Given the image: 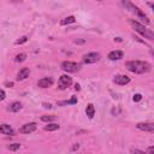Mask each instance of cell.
<instances>
[{
	"label": "cell",
	"instance_id": "6da1fadb",
	"mask_svg": "<svg viewBox=\"0 0 154 154\" xmlns=\"http://www.w3.org/2000/svg\"><path fill=\"white\" fill-rule=\"evenodd\" d=\"M126 69L130 72L137 73V75H143L148 73L152 70V65L148 61H142V60H130L126 63Z\"/></svg>",
	"mask_w": 154,
	"mask_h": 154
},
{
	"label": "cell",
	"instance_id": "7a4b0ae2",
	"mask_svg": "<svg viewBox=\"0 0 154 154\" xmlns=\"http://www.w3.org/2000/svg\"><path fill=\"white\" fill-rule=\"evenodd\" d=\"M130 24L132 25V28L135 29V31H137L144 38H147V40H154V32L150 29H148L146 25H143L140 22L134 20V19H130Z\"/></svg>",
	"mask_w": 154,
	"mask_h": 154
},
{
	"label": "cell",
	"instance_id": "3957f363",
	"mask_svg": "<svg viewBox=\"0 0 154 154\" xmlns=\"http://www.w3.org/2000/svg\"><path fill=\"white\" fill-rule=\"evenodd\" d=\"M123 4H124V6H125V8H128V10H130V11H132L136 16H138V17H140V18H142V19H144L147 24L149 23V19H148V18H147V16L142 12V10H141V8H138L137 6H135L134 4H131L129 0H123Z\"/></svg>",
	"mask_w": 154,
	"mask_h": 154
},
{
	"label": "cell",
	"instance_id": "277c9868",
	"mask_svg": "<svg viewBox=\"0 0 154 154\" xmlns=\"http://www.w3.org/2000/svg\"><path fill=\"white\" fill-rule=\"evenodd\" d=\"M61 70L67 73H76L81 70V65L75 61H63L61 63Z\"/></svg>",
	"mask_w": 154,
	"mask_h": 154
},
{
	"label": "cell",
	"instance_id": "5b68a950",
	"mask_svg": "<svg viewBox=\"0 0 154 154\" xmlns=\"http://www.w3.org/2000/svg\"><path fill=\"white\" fill-rule=\"evenodd\" d=\"M100 58H101L100 53H97V52H89V53H87V54H84L82 57V61H83V64L88 65V64H94V63L99 61Z\"/></svg>",
	"mask_w": 154,
	"mask_h": 154
},
{
	"label": "cell",
	"instance_id": "8992f818",
	"mask_svg": "<svg viewBox=\"0 0 154 154\" xmlns=\"http://www.w3.org/2000/svg\"><path fill=\"white\" fill-rule=\"evenodd\" d=\"M71 84H72V77H70L69 75H61L58 79V88L60 90L67 89Z\"/></svg>",
	"mask_w": 154,
	"mask_h": 154
},
{
	"label": "cell",
	"instance_id": "52a82bcc",
	"mask_svg": "<svg viewBox=\"0 0 154 154\" xmlns=\"http://www.w3.org/2000/svg\"><path fill=\"white\" fill-rule=\"evenodd\" d=\"M36 129H37V124L35 122H31V123H26V124L22 125L20 129H19V132H22V134H31Z\"/></svg>",
	"mask_w": 154,
	"mask_h": 154
},
{
	"label": "cell",
	"instance_id": "ba28073f",
	"mask_svg": "<svg viewBox=\"0 0 154 154\" xmlns=\"http://www.w3.org/2000/svg\"><path fill=\"white\" fill-rule=\"evenodd\" d=\"M53 83H54V79H53L52 77H42V78H40V79L37 81V87L46 89V88L52 87Z\"/></svg>",
	"mask_w": 154,
	"mask_h": 154
},
{
	"label": "cell",
	"instance_id": "9c48e42d",
	"mask_svg": "<svg viewBox=\"0 0 154 154\" xmlns=\"http://www.w3.org/2000/svg\"><path fill=\"white\" fill-rule=\"evenodd\" d=\"M136 128L141 131H146V132H150L153 134L154 132V124L150 123V122H147V123H137L136 124Z\"/></svg>",
	"mask_w": 154,
	"mask_h": 154
},
{
	"label": "cell",
	"instance_id": "30bf717a",
	"mask_svg": "<svg viewBox=\"0 0 154 154\" xmlns=\"http://www.w3.org/2000/svg\"><path fill=\"white\" fill-rule=\"evenodd\" d=\"M113 82L118 85H125L130 83V77H128L126 75H116L113 78Z\"/></svg>",
	"mask_w": 154,
	"mask_h": 154
},
{
	"label": "cell",
	"instance_id": "8fae6325",
	"mask_svg": "<svg viewBox=\"0 0 154 154\" xmlns=\"http://www.w3.org/2000/svg\"><path fill=\"white\" fill-rule=\"evenodd\" d=\"M124 57V53L122 52V51H119V49H116V51H112V52H109L108 53V55H107V58L111 60V61H116V60H120L122 58Z\"/></svg>",
	"mask_w": 154,
	"mask_h": 154
},
{
	"label": "cell",
	"instance_id": "7c38bea8",
	"mask_svg": "<svg viewBox=\"0 0 154 154\" xmlns=\"http://www.w3.org/2000/svg\"><path fill=\"white\" fill-rule=\"evenodd\" d=\"M30 76V69L29 67H22L17 73V81H24Z\"/></svg>",
	"mask_w": 154,
	"mask_h": 154
},
{
	"label": "cell",
	"instance_id": "4fadbf2b",
	"mask_svg": "<svg viewBox=\"0 0 154 154\" xmlns=\"http://www.w3.org/2000/svg\"><path fill=\"white\" fill-rule=\"evenodd\" d=\"M19 109H22V103L18 102V101H13V102H11V103L7 106V111H8V112H12V113L18 112Z\"/></svg>",
	"mask_w": 154,
	"mask_h": 154
},
{
	"label": "cell",
	"instance_id": "5bb4252c",
	"mask_svg": "<svg viewBox=\"0 0 154 154\" xmlns=\"http://www.w3.org/2000/svg\"><path fill=\"white\" fill-rule=\"evenodd\" d=\"M0 132L4 134V135H10V136L14 135L13 129L8 124H0Z\"/></svg>",
	"mask_w": 154,
	"mask_h": 154
},
{
	"label": "cell",
	"instance_id": "9a60e30c",
	"mask_svg": "<svg viewBox=\"0 0 154 154\" xmlns=\"http://www.w3.org/2000/svg\"><path fill=\"white\" fill-rule=\"evenodd\" d=\"M85 114L89 119H93L94 116H95V107L93 103H88L87 107H85Z\"/></svg>",
	"mask_w": 154,
	"mask_h": 154
},
{
	"label": "cell",
	"instance_id": "2e32d148",
	"mask_svg": "<svg viewBox=\"0 0 154 154\" xmlns=\"http://www.w3.org/2000/svg\"><path fill=\"white\" fill-rule=\"evenodd\" d=\"M43 129H45V131H57L60 129V125L55 124V123H48Z\"/></svg>",
	"mask_w": 154,
	"mask_h": 154
},
{
	"label": "cell",
	"instance_id": "e0dca14e",
	"mask_svg": "<svg viewBox=\"0 0 154 154\" xmlns=\"http://www.w3.org/2000/svg\"><path fill=\"white\" fill-rule=\"evenodd\" d=\"M75 22H76L75 16H69V17H65L64 19H61L60 24L61 25H67V24H71V23H75Z\"/></svg>",
	"mask_w": 154,
	"mask_h": 154
},
{
	"label": "cell",
	"instance_id": "ac0fdd59",
	"mask_svg": "<svg viewBox=\"0 0 154 154\" xmlns=\"http://www.w3.org/2000/svg\"><path fill=\"white\" fill-rule=\"evenodd\" d=\"M58 105H76L77 103V96H72L70 100H66V101H58L57 102Z\"/></svg>",
	"mask_w": 154,
	"mask_h": 154
},
{
	"label": "cell",
	"instance_id": "d6986e66",
	"mask_svg": "<svg viewBox=\"0 0 154 154\" xmlns=\"http://www.w3.org/2000/svg\"><path fill=\"white\" fill-rule=\"evenodd\" d=\"M42 122H46V123H49V122H53V120H55V116H53V114H45V116H41V118H40Z\"/></svg>",
	"mask_w": 154,
	"mask_h": 154
},
{
	"label": "cell",
	"instance_id": "ffe728a7",
	"mask_svg": "<svg viewBox=\"0 0 154 154\" xmlns=\"http://www.w3.org/2000/svg\"><path fill=\"white\" fill-rule=\"evenodd\" d=\"M25 59H26V54H25V53H19V54H17L16 58H14V60H16L17 63H22V61H24Z\"/></svg>",
	"mask_w": 154,
	"mask_h": 154
},
{
	"label": "cell",
	"instance_id": "44dd1931",
	"mask_svg": "<svg viewBox=\"0 0 154 154\" xmlns=\"http://www.w3.org/2000/svg\"><path fill=\"white\" fill-rule=\"evenodd\" d=\"M19 148H20V144H19V143H12V144L7 146V149H8V150H12V152H14V150H17V149H19Z\"/></svg>",
	"mask_w": 154,
	"mask_h": 154
},
{
	"label": "cell",
	"instance_id": "7402d4cb",
	"mask_svg": "<svg viewBox=\"0 0 154 154\" xmlns=\"http://www.w3.org/2000/svg\"><path fill=\"white\" fill-rule=\"evenodd\" d=\"M26 41H28V36H23V37H20L19 40L16 41V45H22V43H24V42H26Z\"/></svg>",
	"mask_w": 154,
	"mask_h": 154
},
{
	"label": "cell",
	"instance_id": "603a6c76",
	"mask_svg": "<svg viewBox=\"0 0 154 154\" xmlns=\"http://www.w3.org/2000/svg\"><path fill=\"white\" fill-rule=\"evenodd\" d=\"M132 100H134L135 102H138V101H141V100H142V95L137 93V94H135V95H134V97H132Z\"/></svg>",
	"mask_w": 154,
	"mask_h": 154
},
{
	"label": "cell",
	"instance_id": "cb8c5ba5",
	"mask_svg": "<svg viewBox=\"0 0 154 154\" xmlns=\"http://www.w3.org/2000/svg\"><path fill=\"white\" fill-rule=\"evenodd\" d=\"M5 99H6V93L4 89H0V101H2Z\"/></svg>",
	"mask_w": 154,
	"mask_h": 154
},
{
	"label": "cell",
	"instance_id": "d4e9b609",
	"mask_svg": "<svg viewBox=\"0 0 154 154\" xmlns=\"http://www.w3.org/2000/svg\"><path fill=\"white\" fill-rule=\"evenodd\" d=\"M131 153H138V154H144L146 152L144 150H141V149H130Z\"/></svg>",
	"mask_w": 154,
	"mask_h": 154
},
{
	"label": "cell",
	"instance_id": "484cf974",
	"mask_svg": "<svg viewBox=\"0 0 154 154\" xmlns=\"http://www.w3.org/2000/svg\"><path fill=\"white\" fill-rule=\"evenodd\" d=\"M42 106H43L45 108H48V109L52 108V105H51L49 102H42Z\"/></svg>",
	"mask_w": 154,
	"mask_h": 154
},
{
	"label": "cell",
	"instance_id": "4316f807",
	"mask_svg": "<svg viewBox=\"0 0 154 154\" xmlns=\"http://www.w3.org/2000/svg\"><path fill=\"white\" fill-rule=\"evenodd\" d=\"M146 153H147V154H153V153H154V147H153V146H150V147L147 149V152H146Z\"/></svg>",
	"mask_w": 154,
	"mask_h": 154
},
{
	"label": "cell",
	"instance_id": "83f0119b",
	"mask_svg": "<svg viewBox=\"0 0 154 154\" xmlns=\"http://www.w3.org/2000/svg\"><path fill=\"white\" fill-rule=\"evenodd\" d=\"M118 113H120V109H119V108H117V109L113 108V109H112V114H113V116H117Z\"/></svg>",
	"mask_w": 154,
	"mask_h": 154
},
{
	"label": "cell",
	"instance_id": "f1b7e54d",
	"mask_svg": "<svg viewBox=\"0 0 154 154\" xmlns=\"http://www.w3.org/2000/svg\"><path fill=\"white\" fill-rule=\"evenodd\" d=\"M5 84H6V85H8V87H13V82H6Z\"/></svg>",
	"mask_w": 154,
	"mask_h": 154
},
{
	"label": "cell",
	"instance_id": "f546056e",
	"mask_svg": "<svg viewBox=\"0 0 154 154\" xmlns=\"http://www.w3.org/2000/svg\"><path fill=\"white\" fill-rule=\"evenodd\" d=\"M75 89H76V90H79V84H78V83L75 84Z\"/></svg>",
	"mask_w": 154,
	"mask_h": 154
},
{
	"label": "cell",
	"instance_id": "4dcf8cb0",
	"mask_svg": "<svg viewBox=\"0 0 154 154\" xmlns=\"http://www.w3.org/2000/svg\"><path fill=\"white\" fill-rule=\"evenodd\" d=\"M97 1H101V0H97Z\"/></svg>",
	"mask_w": 154,
	"mask_h": 154
}]
</instances>
